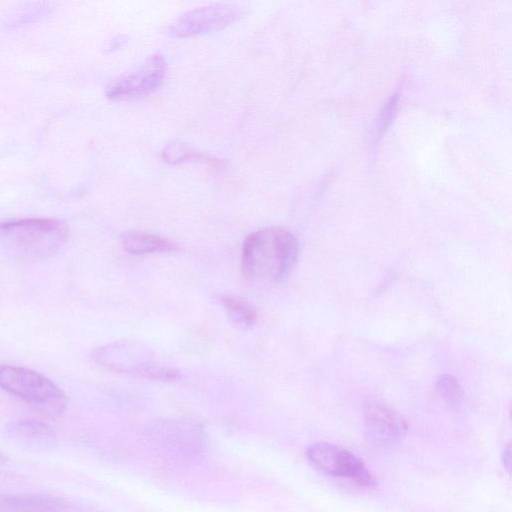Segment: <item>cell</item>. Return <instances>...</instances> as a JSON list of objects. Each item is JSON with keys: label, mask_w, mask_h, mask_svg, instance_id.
<instances>
[{"label": "cell", "mask_w": 512, "mask_h": 512, "mask_svg": "<svg viewBox=\"0 0 512 512\" xmlns=\"http://www.w3.org/2000/svg\"><path fill=\"white\" fill-rule=\"evenodd\" d=\"M64 499L47 494H2L0 512H63Z\"/></svg>", "instance_id": "obj_10"}, {"label": "cell", "mask_w": 512, "mask_h": 512, "mask_svg": "<svg viewBox=\"0 0 512 512\" xmlns=\"http://www.w3.org/2000/svg\"><path fill=\"white\" fill-rule=\"evenodd\" d=\"M363 420L368 436L379 444H395L407 431L401 415L379 401H369L364 405Z\"/></svg>", "instance_id": "obj_8"}, {"label": "cell", "mask_w": 512, "mask_h": 512, "mask_svg": "<svg viewBox=\"0 0 512 512\" xmlns=\"http://www.w3.org/2000/svg\"><path fill=\"white\" fill-rule=\"evenodd\" d=\"M218 299L223 305L229 321L237 329H250L257 322V311L247 300L232 294H221Z\"/></svg>", "instance_id": "obj_12"}, {"label": "cell", "mask_w": 512, "mask_h": 512, "mask_svg": "<svg viewBox=\"0 0 512 512\" xmlns=\"http://www.w3.org/2000/svg\"><path fill=\"white\" fill-rule=\"evenodd\" d=\"M161 154L162 159L170 164L198 162L217 170H220L223 167V163L219 159L209 154L197 151L180 141H173L169 143L163 149Z\"/></svg>", "instance_id": "obj_13"}, {"label": "cell", "mask_w": 512, "mask_h": 512, "mask_svg": "<svg viewBox=\"0 0 512 512\" xmlns=\"http://www.w3.org/2000/svg\"><path fill=\"white\" fill-rule=\"evenodd\" d=\"M510 459H511V451H510V446H507L505 451H504V455H503V462L505 465H507V470L509 471V467H510Z\"/></svg>", "instance_id": "obj_15"}, {"label": "cell", "mask_w": 512, "mask_h": 512, "mask_svg": "<svg viewBox=\"0 0 512 512\" xmlns=\"http://www.w3.org/2000/svg\"><path fill=\"white\" fill-rule=\"evenodd\" d=\"M167 62L163 55L155 53L140 66L115 80L107 90L113 100H127L154 92L164 81Z\"/></svg>", "instance_id": "obj_7"}, {"label": "cell", "mask_w": 512, "mask_h": 512, "mask_svg": "<svg viewBox=\"0 0 512 512\" xmlns=\"http://www.w3.org/2000/svg\"><path fill=\"white\" fill-rule=\"evenodd\" d=\"M6 462H7V458L5 457V455L0 453V465L5 464Z\"/></svg>", "instance_id": "obj_16"}, {"label": "cell", "mask_w": 512, "mask_h": 512, "mask_svg": "<svg viewBox=\"0 0 512 512\" xmlns=\"http://www.w3.org/2000/svg\"><path fill=\"white\" fill-rule=\"evenodd\" d=\"M299 254L295 236L283 227H266L251 233L244 241L241 267L252 284L264 286L286 279Z\"/></svg>", "instance_id": "obj_1"}, {"label": "cell", "mask_w": 512, "mask_h": 512, "mask_svg": "<svg viewBox=\"0 0 512 512\" xmlns=\"http://www.w3.org/2000/svg\"><path fill=\"white\" fill-rule=\"evenodd\" d=\"M306 455L315 467L328 475L348 479L365 488L377 485L364 463L343 447L318 442L308 447Z\"/></svg>", "instance_id": "obj_5"}, {"label": "cell", "mask_w": 512, "mask_h": 512, "mask_svg": "<svg viewBox=\"0 0 512 512\" xmlns=\"http://www.w3.org/2000/svg\"><path fill=\"white\" fill-rule=\"evenodd\" d=\"M6 440L31 451H49L56 446L57 435L48 424L31 419L10 422L3 431Z\"/></svg>", "instance_id": "obj_9"}, {"label": "cell", "mask_w": 512, "mask_h": 512, "mask_svg": "<svg viewBox=\"0 0 512 512\" xmlns=\"http://www.w3.org/2000/svg\"><path fill=\"white\" fill-rule=\"evenodd\" d=\"M92 357L106 369L149 380L173 381L179 371L160 363L154 353L136 341H116L98 347Z\"/></svg>", "instance_id": "obj_4"}, {"label": "cell", "mask_w": 512, "mask_h": 512, "mask_svg": "<svg viewBox=\"0 0 512 512\" xmlns=\"http://www.w3.org/2000/svg\"><path fill=\"white\" fill-rule=\"evenodd\" d=\"M441 398L450 405H457L463 398V390L457 380L451 375L441 376L436 384Z\"/></svg>", "instance_id": "obj_14"}, {"label": "cell", "mask_w": 512, "mask_h": 512, "mask_svg": "<svg viewBox=\"0 0 512 512\" xmlns=\"http://www.w3.org/2000/svg\"><path fill=\"white\" fill-rule=\"evenodd\" d=\"M121 244L124 250L135 255L174 252L178 250L177 244L172 240L139 230H130L122 233Z\"/></svg>", "instance_id": "obj_11"}, {"label": "cell", "mask_w": 512, "mask_h": 512, "mask_svg": "<svg viewBox=\"0 0 512 512\" xmlns=\"http://www.w3.org/2000/svg\"><path fill=\"white\" fill-rule=\"evenodd\" d=\"M68 226L56 219L25 218L0 223V243L22 260H44L66 243Z\"/></svg>", "instance_id": "obj_2"}, {"label": "cell", "mask_w": 512, "mask_h": 512, "mask_svg": "<svg viewBox=\"0 0 512 512\" xmlns=\"http://www.w3.org/2000/svg\"><path fill=\"white\" fill-rule=\"evenodd\" d=\"M0 388L44 415L56 417L66 410L65 393L53 381L37 371L1 364Z\"/></svg>", "instance_id": "obj_3"}, {"label": "cell", "mask_w": 512, "mask_h": 512, "mask_svg": "<svg viewBox=\"0 0 512 512\" xmlns=\"http://www.w3.org/2000/svg\"><path fill=\"white\" fill-rule=\"evenodd\" d=\"M241 15V8L232 3H212L194 8L178 17L169 27L171 36L184 38L221 30Z\"/></svg>", "instance_id": "obj_6"}]
</instances>
